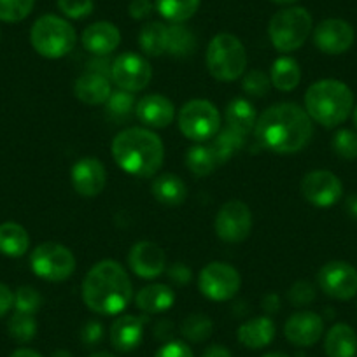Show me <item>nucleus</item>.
I'll use <instances>...</instances> for the list:
<instances>
[{"label": "nucleus", "mask_w": 357, "mask_h": 357, "mask_svg": "<svg viewBox=\"0 0 357 357\" xmlns=\"http://www.w3.org/2000/svg\"><path fill=\"white\" fill-rule=\"evenodd\" d=\"M261 146L277 154L300 153L314 135L310 116L300 105L282 102L268 107L254 126Z\"/></svg>", "instance_id": "1"}, {"label": "nucleus", "mask_w": 357, "mask_h": 357, "mask_svg": "<svg viewBox=\"0 0 357 357\" xmlns=\"http://www.w3.org/2000/svg\"><path fill=\"white\" fill-rule=\"evenodd\" d=\"M132 298V280L118 261L104 259L86 273L82 282V301L95 314H121Z\"/></svg>", "instance_id": "2"}, {"label": "nucleus", "mask_w": 357, "mask_h": 357, "mask_svg": "<svg viewBox=\"0 0 357 357\" xmlns=\"http://www.w3.org/2000/svg\"><path fill=\"white\" fill-rule=\"evenodd\" d=\"M112 156L121 170L151 177L161 168L165 147L160 137L147 128H126L112 140Z\"/></svg>", "instance_id": "3"}, {"label": "nucleus", "mask_w": 357, "mask_h": 357, "mask_svg": "<svg viewBox=\"0 0 357 357\" xmlns=\"http://www.w3.org/2000/svg\"><path fill=\"white\" fill-rule=\"evenodd\" d=\"M305 109L315 123L324 128H335L345 123L352 112V89L338 79H322L307 89Z\"/></svg>", "instance_id": "4"}, {"label": "nucleus", "mask_w": 357, "mask_h": 357, "mask_svg": "<svg viewBox=\"0 0 357 357\" xmlns=\"http://www.w3.org/2000/svg\"><path fill=\"white\" fill-rule=\"evenodd\" d=\"M30 43L40 56L58 60L74 50L77 33L67 20L54 15H44L33 23L30 30Z\"/></svg>", "instance_id": "5"}, {"label": "nucleus", "mask_w": 357, "mask_h": 357, "mask_svg": "<svg viewBox=\"0 0 357 357\" xmlns=\"http://www.w3.org/2000/svg\"><path fill=\"white\" fill-rule=\"evenodd\" d=\"M208 72L214 79L222 82L235 81L242 77L247 67L245 46L238 37L231 33H218L208 43L207 56H205Z\"/></svg>", "instance_id": "6"}, {"label": "nucleus", "mask_w": 357, "mask_h": 357, "mask_svg": "<svg viewBox=\"0 0 357 357\" xmlns=\"http://www.w3.org/2000/svg\"><path fill=\"white\" fill-rule=\"evenodd\" d=\"M312 15L305 8H287L273 15L268 25V36L273 47L282 53L300 50L312 33Z\"/></svg>", "instance_id": "7"}, {"label": "nucleus", "mask_w": 357, "mask_h": 357, "mask_svg": "<svg viewBox=\"0 0 357 357\" xmlns=\"http://www.w3.org/2000/svg\"><path fill=\"white\" fill-rule=\"evenodd\" d=\"M30 266L43 280L63 282L75 272V257L68 247L56 242H46L33 249Z\"/></svg>", "instance_id": "8"}, {"label": "nucleus", "mask_w": 357, "mask_h": 357, "mask_svg": "<svg viewBox=\"0 0 357 357\" xmlns=\"http://www.w3.org/2000/svg\"><path fill=\"white\" fill-rule=\"evenodd\" d=\"M178 128L186 139L205 142L221 130V116L212 102L191 100L178 112Z\"/></svg>", "instance_id": "9"}, {"label": "nucleus", "mask_w": 357, "mask_h": 357, "mask_svg": "<svg viewBox=\"0 0 357 357\" xmlns=\"http://www.w3.org/2000/svg\"><path fill=\"white\" fill-rule=\"evenodd\" d=\"M240 286H242L240 273L231 264L221 261L208 263L198 277V287L202 294L212 301L231 300L240 291Z\"/></svg>", "instance_id": "10"}, {"label": "nucleus", "mask_w": 357, "mask_h": 357, "mask_svg": "<svg viewBox=\"0 0 357 357\" xmlns=\"http://www.w3.org/2000/svg\"><path fill=\"white\" fill-rule=\"evenodd\" d=\"M151 77H153V68L149 61L140 54L126 51L112 61L111 79L119 89H125L130 93L142 91L151 82Z\"/></svg>", "instance_id": "11"}, {"label": "nucleus", "mask_w": 357, "mask_h": 357, "mask_svg": "<svg viewBox=\"0 0 357 357\" xmlns=\"http://www.w3.org/2000/svg\"><path fill=\"white\" fill-rule=\"evenodd\" d=\"M252 212L243 202H226L215 215V233L222 242L238 243L250 235Z\"/></svg>", "instance_id": "12"}, {"label": "nucleus", "mask_w": 357, "mask_h": 357, "mask_svg": "<svg viewBox=\"0 0 357 357\" xmlns=\"http://www.w3.org/2000/svg\"><path fill=\"white\" fill-rule=\"evenodd\" d=\"M319 287L335 300H350L357 294V270L347 261H329L317 273Z\"/></svg>", "instance_id": "13"}, {"label": "nucleus", "mask_w": 357, "mask_h": 357, "mask_svg": "<svg viewBox=\"0 0 357 357\" xmlns=\"http://www.w3.org/2000/svg\"><path fill=\"white\" fill-rule=\"evenodd\" d=\"M301 195L314 207L329 208L342 198L343 184L333 172L314 170L301 181Z\"/></svg>", "instance_id": "14"}, {"label": "nucleus", "mask_w": 357, "mask_h": 357, "mask_svg": "<svg viewBox=\"0 0 357 357\" xmlns=\"http://www.w3.org/2000/svg\"><path fill=\"white\" fill-rule=\"evenodd\" d=\"M356 32L345 20L328 18L314 30V44L326 54H343L352 47Z\"/></svg>", "instance_id": "15"}, {"label": "nucleus", "mask_w": 357, "mask_h": 357, "mask_svg": "<svg viewBox=\"0 0 357 357\" xmlns=\"http://www.w3.org/2000/svg\"><path fill=\"white\" fill-rule=\"evenodd\" d=\"M70 178L72 186L81 197L93 198L104 191L107 184V170L97 158H82L72 167Z\"/></svg>", "instance_id": "16"}, {"label": "nucleus", "mask_w": 357, "mask_h": 357, "mask_svg": "<svg viewBox=\"0 0 357 357\" xmlns=\"http://www.w3.org/2000/svg\"><path fill=\"white\" fill-rule=\"evenodd\" d=\"M324 333V321L319 314L310 310L296 312L287 319L284 335L287 342L296 347H312L321 340Z\"/></svg>", "instance_id": "17"}, {"label": "nucleus", "mask_w": 357, "mask_h": 357, "mask_svg": "<svg viewBox=\"0 0 357 357\" xmlns=\"http://www.w3.org/2000/svg\"><path fill=\"white\" fill-rule=\"evenodd\" d=\"M128 263L133 273L140 279H158L165 272L167 257L158 243L139 242L130 250Z\"/></svg>", "instance_id": "18"}, {"label": "nucleus", "mask_w": 357, "mask_h": 357, "mask_svg": "<svg viewBox=\"0 0 357 357\" xmlns=\"http://www.w3.org/2000/svg\"><path fill=\"white\" fill-rule=\"evenodd\" d=\"M135 114L142 125L149 128H167L174 123L175 107L163 95H146L135 105Z\"/></svg>", "instance_id": "19"}, {"label": "nucleus", "mask_w": 357, "mask_h": 357, "mask_svg": "<svg viewBox=\"0 0 357 357\" xmlns=\"http://www.w3.org/2000/svg\"><path fill=\"white\" fill-rule=\"evenodd\" d=\"M81 40L84 50L91 54L107 56L118 50L119 43H121V33L114 23L97 22L82 32Z\"/></svg>", "instance_id": "20"}, {"label": "nucleus", "mask_w": 357, "mask_h": 357, "mask_svg": "<svg viewBox=\"0 0 357 357\" xmlns=\"http://www.w3.org/2000/svg\"><path fill=\"white\" fill-rule=\"evenodd\" d=\"M146 317L121 315L111 328V343L118 352H132L142 343Z\"/></svg>", "instance_id": "21"}, {"label": "nucleus", "mask_w": 357, "mask_h": 357, "mask_svg": "<svg viewBox=\"0 0 357 357\" xmlns=\"http://www.w3.org/2000/svg\"><path fill=\"white\" fill-rule=\"evenodd\" d=\"M74 93L77 100H81L82 104L102 105L109 100L112 93L111 82H109V77H105V75L88 72V74L81 75L75 81Z\"/></svg>", "instance_id": "22"}, {"label": "nucleus", "mask_w": 357, "mask_h": 357, "mask_svg": "<svg viewBox=\"0 0 357 357\" xmlns=\"http://www.w3.org/2000/svg\"><path fill=\"white\" fill-rule=\"evenodd\" d=\"M236 336H238V342L247 349H263L275 338V324L270 317H254L240 326Z\"/></svg>", "instance_id": "23"}, {"label": "nucleus", "mask_w": 357, "mask_h": 357, "mask_svg": "<svg viewBox=\"0 0 357 357\" xmlns=\"http://www.w3.org/2000/svg\"><path fill=\"white\" fill-rule=\"evenodd\" d=\"M151 193L165 207H178L186 200L188 188L178 175L163 174L153 181Z\"/></svg>", "instance_id": "24"}, {"label": "nucleus", "mask_w": 357, "mask_h": 357, "mask_svg": "<svg viewBox=\"0 0 357 357\" xmlns=\"http://www.w3.org/2000/svg\"><path fill=\"white\" fill-rule=\"evenodd\" d=\"M175 293L165 284H151L139 291L135 305L144 314H161L174 307Z\"/></svg>", "instance_id": "25"}, {"label": "nucleus", "mask_w": 357, "mask_h": 357, "mask_svg": "<svg viewBox=\"0 0 357 357\" xmlns=\"http://www.w3.org/2000/svg\"><path fill=\"white\" fill-rule=\"evenodd\" d=\"M324 349L328 357H356V331L349 324H335L326 335Z\"/></svg>", "instance_id": "26"}, {"label": "nucleus", "mask_w": 357, "mask_h": 357, "mask_svg": "<svg viewBox=\"0 0 357 357\" xmlns=\"http://www.w3.org/2000/svg\"><path fill=\"white\" fill-rule=\"evenodd\" d=\"M29 247V231L22 225L13 221L0 225V252L9 257H22Z\"/></svg>", "instance_id": "27"}, {"label": "nucleus", "mask_w": 357, "mask_h": 357, "mask_svg": "<svg viewBox=\"0 0 357 357\" xmlns=\"http://www.w3.org/2000/svg\"><path fill=\"white\" fill-rule=\"evenodd\" d=\"M270 81L280 91H293L301 81V68L294 58H277L272 65Z\"/></svg>", "instance_id": "28"}, {"label": "nucleus", "mask_w": 357, "mask_h": 357, "mask_svg": "<svg viewBox=\"0 0 357 357\" xmlns=\"http://www.w3.org/2000/svg\"><path fill=\"white\" fill-rule=\"evenodd\" d=\"M167 37L168 26L161 22H151L140 29L139 44L140 50L147 56H161L167 53Z\"/></svg>", "instance_id": "29"}, {"label": "nucleus", "mask_w": 357, "mask_h": 357, "mask_svg": "<svg viewBox=\"0 0 357 357\" xmlns=\"http://www.w3.org/2000/svg\"><path fill=\"white\" fill-rule=\"evenodd\" d=\"M197 50V39L184 23L168 25L167 53L174 58H186Z\"/></svg>", "instance_id": "30"}, {"label": "nucleus", "mask_w": 357, "mask_h": 357, "mask_svg": "<svg viewBox=\"0 0 357 357\" xmlns=\"http://www.w3.org/2000/svg\"><path fill=\"white\" fill-rule=\"evenodd\" d=\"M226 121H228V126L247 135L256 126V109L245 98H235L226 107Z\"/></svg>", "instance_id": "31"}, {"label": "nucleus", "mask_w": 357, "mask_h": 357, "mask_svg": "<svg viewBox=\"0 0 357 357\" xmlns=\"http://www.w3.org/2000/svg\"><path fill=\"white\" fill-rule=\"evenodd\" d=\"M243 144H245V135L238 130L231 128V126L219 130L211 146L215 154V160H218V165L226 163L236 151L242 149Z\"/></svg>", "instance_id": "32"}, {"label": "nucleus", "mask_w": 357, "mask_h": 357, "mask_svg": "<svg viewBox=\"0 0 357 357\" xmlns=\"http://www.w3.org/2000/svg\"><path fill=\"white\" fill-rule=\"evenodd\" d=\"M202 0H156V9L167 22L184 23L197 15Z\"/></svg>", "instance_id": "33"}, {"label": "nucleus", "mask_w": 357, "mask_h": 357, "mask_svg": "<svg viewBox=\"0 0 357 357\" xmlns=\"http://www.w3.org/2000/svg\"><path fill=\"white\" fill-rule=\"evenodd\" d=\"M186 165L191 174H195L197 177H205V175H211L215 170L218 160H215V154L212 151V147L195 146L191 149H188Z\"/></svg>", "instance_id": "34"}, {"label": "nucleus", "mask_w": 357, "mask_h": 357, "mask_svg": "<svg viewBox=\"0 0 357 357\" xmlns=\"http://www.w3.org/2000/svg\"><path fill=\"white\" fill-rule=\"evenodd\" d=\"M212 331H214V324H212L211 317L205 314L188 315L181 326V333L184 338L193 343H202L208 340L212 336Z\"/></svg>", "instance_id": "35"}, {"label": "nucleus", "mask_w": 357, "mask_h": 357, "mask_svg": "<svg viewBox=\"0 0 357 357\" xmlns=\"http://www.w3.org/2000/svg\"><path fill=\"white\" fill-rule=\"evenodd\" d=\"M8 331L15 342L18 343H29L36 338L37 335V322L32 314H23V312H16L8 322Z\"/></svg>", "instance_id": "36"}, {"label": "nucleus", "mask_w": 357, "mask_h": 357, "mask_svg": "<svg viewBox=\"0 0 357 357\" xmlns=\"http://www.w3.org/2000/svg\"><path fill=\"white\" fill-rule=\"evenodd\" d=\"M135 97H133L130 91L125 89H116L112 91L109 100L105 102V109H107V114L112 119L119 121V119H126L135 109Z\"/></svg>", "instance_id": "37"}, {"label": "nucleus", "mask_w": 357, "mask_h": 357, "mask_svg": "<svg viewBox=\"0 0 357 357\" xmlns=\"http://www.w3.org/2000/svg\"><path fill=\"white\" fill-rule=\"evenodd\" d=\"M36 0H0V22L20 23L33 11Z\"/></svg>", "instance_id": "38"}, {"label": "nucleus", "mask_w": 357, "mask_h": 357, "mask_svg": "<svg viewBox=\"0 0 357 357\" xmlns=\"http://www.w3.org/2000/svg\"><path fill=\"white\" fill-rule=\"evenodd\" d=\"M270 86H272V81H270V77L261 70H250L243 75L242 89L243 93L249 95V97H266L268 91H270Z\"/></svg>", "instance_id": "39"}, {"label": "nucleus", "mask_w": 357, "mask_h": 357, "mask_svg": "<svg viewBox=\"0 0 357 357\" xmlns=\"http://www.w3.org/2000/svg\"><path fill=\"white\" fill-rule=\"evenodd\" d=\"M43 305V298H40L39 291L32 286H22L15 293V308L16 312H23V314H36Z\"/></svg>", "instance_id": "40"}, {"label": "nucleus", "mask_w": 357, "mask_h": 357, "mask_svg": "<svg viewBox=\"0 0 357 357\" xmlns=\"http://www.w3.org/2000/svg\"><path fill=\"white\" fill-rule=\"evenodd\" d=\"M333 151L343 160L357 158V133L352 130H340L333 137Z\"/></svg>", "instance_id": "41"}, {"label": "nucleus", "mask_w": 357, "mask_h": 357, "mask_svg": "<svg viewBox=\"0 0 357 357\" xmlns=\"http://www.w3.org/2000/svg\"><path fill=\"white\" fill-rule=\"evenodd\" d=\"M58 8L67 18L82 20L93 13L95 2L93 0H58Z\"/></svg>", "instance_id": "42"}, {"label": "nucleus", "mask_w": 357, "mask_h": 357, "mask_svg": "<svg viewBox=\"0 0 357 357\" xmlns=\"http://www.w3.org/2000/svg\"><path fill=\"white\" fill-rule=\"evenodd\" d=\"M287 298H289V301L294 307H307V305H310L315 300V289L307 280H300V282H296L291 287Z\"/></svg>", "instance_id": "43"}, {"label": "nucleus", "mask_w": 357, "mask_h": 357, "mask_svg": "<svg viewBox=\"0 0 357 357\" xmlns=\"http://www.w3.org/2000/svg\"><path fill=\"white\" fill-rule=\"evenodd\" d=\"M104 338V326L98 321L86 322L84 328L81 329V342L88 347H93L102 342Z\"/></svg>", "instance_id": "44"}, {"label": "nucleus", "mask_w": 357, "mask_h": 357, "mask_svg": "<svg viewBox=\"0 0 357 357\" xmlns=\"http://www.w3.org/2000/svg\"><path fill=\"white\" fill-rule=\"evenodd\" d=\"M154 357H195L193 352H191L190 345L184 342H167L160 350L156 352Z\"/></svg>", "instance_id": "45"}, {"label": "nucleus", "mask_w": 357, "mask_h": 357, "mask_svg": "<svg viewBox=\"0 0 357 357\" xmlns=\"http://www.w3.org/2000/svg\"><path fill=\"white\" fill-rule=\"evenodd\" d=\"M154 6L151 0H132L128 6V13L133 20H146L153 13Z\"/></svg>", "instance_id": "46"}, {"label": "nucleus", "mask_w": 357, "mask_h": 357, "mask_svg": "<svg viewBox=\"0 0 357 357\" xmlns=\"http://www.w3.org/2000/svg\"><path fill=\"white\" fill-rule=\"evenodd\" d=\"M168 277H170V280H174L175 284H178V286H184V284H188L191 280V270L186 264L177 263L168 270Z\"/></svg>", "instance_id": "47"}, {"label": "nucleus", "mask_w": 357, "mask_h": 357, "mask_svg": "<svg viewBox=\"0 0 357 357\" xmlns=\"http://www.w3.org/2000/svg\"><path fill=\"white\" fill-rule=\"evenodd\" d=\"M11 307H15V293L6 284L0 282V319L11 310Z\"/></svg>", "instance_id": "48"}, {"label": "nucleus", "mask_w": 357, "mask_h": 357, "mask_svg": "<svg viewBox=\"0 0 357 357\" xmlns=\"http://www.w3.org/2000/svg\"><path fill=\"white\" fill-rule=\"evenodd\" d=\"M111 67L112 65L105 60V56H95V60H91L88 63V70L93 72V74L105 75V77H111Z\"/></svg>", "instance_id": "49"}, {"label": "nucleus", "mask_w": 357, "mask_h": 357, "mask_svg": "<svg viewBox=\"0 0 357 357\" xmlns=\"http://www.w3.org/2000/svg\"><path fill=\"white\" fill-rule=\"evenodd\" d=\"M172 331H174V326H172L170 321L158 322L156 329H154L158 340H168L172 336Z\"/></svg>", "instance_id": "50"}, {"label": "nucleus", "mask_w": 357, "mask_h": 357, "mask_svg": "<svg viewBox=\"0 0 357 357\" xmlns=\"http://www.w3.org/2000/svg\"><path fill=\"white\" fill-rule=\"evenodd\" d=\"M202 357H233V356H231V352L226 349V347L212 345V347H208L207 350H205L204 356H202Z\"/></svg>", "instance_id": "51"}, {"label": "nucleus", "mask_w": 357, "mask_h": 357, "mask_svg": "<svg viewBox=\"0 0 357 357\" xmlns=\"http://www.w3.org/2000/svg\"><path fill=\"white\" fill-rule=\"evenodd\" d=\"M347 212L350 214V218L357 219V195L347 198Z\"/></svg>", "instance_id": "52"}, {"label": "nucleus", "mask_w": 357, "mask_h": 357, "mask_svg": "<svg viewBox=\"0 0 357 357\" xmlns=\"http://www.w3.org/2000/svg\"><path fill=\"white\" fill-rule=\"evenodd\" d=\"M11 357H43V356L32 349H18L11 354Z\"/></svg>", "instance_id": "53"}, {"label": "nucleus", "mask_w": 357, "mask_h": 357, "mask_svg": "<svg viewBox=\"0 0 357 357\" xmlns=\"http://www.w3.org/2000/svg\"><path fill=\"white\" fill-rule=\"evenodd\" d=\"M51 357H72V354L68 352V350L60 349V350H56V352L51 354Z\"/></svg>", "instance_id": "54"}, {"label": "nucleus", "mask_w": 357, "mask_h": 357, "mask_svg": "<svg viewBox=\"0 0 357 357\" xmlns=\"http://www.w3.org/2000/svg\"><path fill=\"white\" fill-rule=\"evenodd\" d=\"M89 357H116V356H112V354H109V352H95V354H91Z\"/></svg>", "instance_id": "55"}, {"label": "nucleus", "mask_w": 357, "mask_h": 357, "mask_svg": "<svg viewBox=\"0 0 357 357\" xmlns=\"http://www.w3.org/2000/svg\"><path fill=\"white\" fill-rule=\"evenodd\" d=\"M263 357H289V356H286V354L282 352H270V354H264Z\"/></svg>", "instance_id": "56"}, {"label": "nucleus", "mask_w": 357, "mask_h": 357, "mask_svg": "<svg viewBox=\"0 0 357 357\" xmlns=\"http://www.w3.org/2000/svg\"><path fill=\"white\" fill-rule=\"evenodd\" d=\"M272 2H275V4L286 6V4H293V2H298V0H272Z\"/></svg>", "instance_id": "57"}, {"label": "nucleus", "mask_w": 357, "mask_h": 357, "mask_svg": "<svg viewBox=\"0 0 357 357\" xmlns=\"http://www.w3.org/2000/svg\"><path fill=\"white\" fill-rule=\"evenodd\" d=\"M354 123H356V126H357V107L354 109Z\"/></svg>", "instance_id": "58"}]
</instances>
